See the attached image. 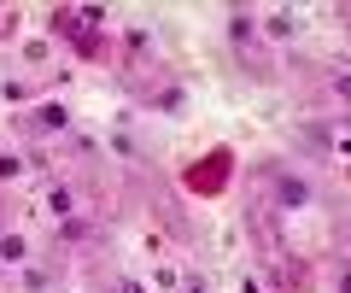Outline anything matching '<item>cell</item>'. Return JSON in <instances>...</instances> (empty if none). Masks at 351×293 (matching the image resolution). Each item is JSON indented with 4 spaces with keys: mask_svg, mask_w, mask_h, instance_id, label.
Returning a JSON list of instances; mask_svg holds the SVG:
<instances>
[{
    "mask_svg": "<svg viewBox=\"0 0 351 293\" xmlns=\"http://www.w3.org/2000/svg\"><path fill=\"white\" fill-rule=\"evenodd\" d=\"M316 194H311V182L299 176V170H276V205L281 211H304Z\"/></svg>",
    "mask_w": 351,
    "mask_h": 293,
    "instance_id": "cell-1",
    "label": "cell"
},
{
    "mask_svg": "<svg viewBox=\"0 0 351 293\" xmlns=\"http://www.w3.org/2000/svg\"><path fill=\"white\" fill-rule=\"evenodd\" d=\"M263 30H269L276 41H293V36L304 30V18H299V12H269V18H263Z\"/></svg>",
    "mask_w": 351,
    "mask_h": 293,
    "instance_id": "cell-2",
    "label": "cell"
},
{
    "mask_svg": "<svg viewBox=\"0 0 351 293\" xmlns=\"http://www.w3.org/2000/svg\"><path fill=\"white\" fill-rule=\"evenodd\" d=\"M47 211L59 217V223H71V217H76V194L71 188H47Z\"/></svg>",
    "mask_w": 351,
    "mask_h": 293,
    "instance_id": "cell-3",
    "label": "cell"
},
{
    "mask_svg": "<svg viewBox=\"0 0 351 293\" xmlns=\"http://www.w3.org/2000/svg\"><path fill=\"white\" fill-rule=\"evenodd\" d=\"M53 36H64V41H82V12H53Z\"/></svg>",
    "mask_w": 351,
    "mask_h": 293,
    "instance_id": "cell-4",
    "label": "cell"
},
{
    "mask_svg": "<svg viewBox=\"0 0 351 293\" xmlns=\"http://www.w3.org/2000/svg\"><path fill=\"white\" fill-rule=\"evenodd\" d=\"M36 129H41V135H53V129H71V112H64V106H41V112H36Z\"/></svg>",
    "mask_w": 351,
    "mask_h": 293,
    "instance_id": "cell-5",
    "label": "cell"
},
{
    "mask_svg": "<svg viewBox=\"0 0 351 293\" xmlns=\"http://www.w3.org/2000/svg\"><path fill=\"white\" fill-rule=\"evenodd\" d=\"M0 258H6V264H24V258H29L24 235H0Z\"/></svg>",
    "mask_w": 351,
    "mask_h": 293,
    "instance_id": "cell-6",
    "label": "cell"
},
{
    "mask_svg": "<svg viewBox=\"0 0 351 293\" xmlns=\"http://www.w3.org/2000/svg\"><path fill=\"white\" fill-rule=\"evenodd\" d=\"M252 30H258L252 12H228V36H234V41H252Z\"/></svg>",
    "mask_w": 351,
    "mask_h": 293,
    "instance_id": "cell-7",
    "label": "cell"
},
{
    "mask_svg": "<svg viewBox=\"0 0 351 293\" xmlns=\"http://www.w3.org/2000/svg\"><path fill=\"white\" fill-rule=\"evenodd\" d=\"M334 293H351V258L346 253L334 258Z\"/></svg>",
    "mask_w": 351,
    "mask_h": 293,
    "instance_id": "cell-8",
    "label": "cell"
},
{
    "mask_svg": "<svg viewBox=\"0 0 351 293\" xmlns=\"http://www.w3.org/2000/svg\"><path fill=\"white\" fill-rule=\"evenodd\" d=\"M18 170H24V159H18V153H0V182H12Z\"/></svg>",
    "mask_w": 351,
    "mask_h": 293,
    "instance_id": "cell-9",
    "label": "cell"
},
{
    "mask_svg": "<svg viewBox=\"0 0 351 293\" xmlns=\"http://www.w3.org/2000/svg\"><path fill=\"white\" fill-rule=\"evenodd\" d=\"M328 89H334L339 100H351V77H346V71H334V77H328Z\"/></svg>",
    "mask_w": 351,
    "mask_h": 293,
    "instance_id": "cell-10",
    "label": "cell"
},
{
    "mask_svg": "<svg viewBox=\"0 0 351 293\" xmlns=\"http://www.w3.org/2000/svg\"><path fill=\"white\" fill-rule=\"evenodd\" d=\"M188 293H205V281H188Z\"/></svg>",
    "mask_w": 351,
    "mask_h": 293,
    "instance_id": "cell-11",
    "label": "cell"
}]
</instances>
